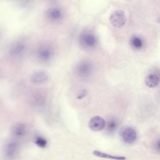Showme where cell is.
Returning <instances> with one entry per match:
<instances>
[{"instance_id":"cell-1","label":"cell","mask_w":160,"mask_h":160,"mask_svg":"<svg viewBox=\"0 0 160 160\" xmlns=\"http://www.w3.org/2000/svg\"><path fill=\"white\" fill-rule=\"evenodd\" d=\"M52 48L48 43L41 45L37 50V58L42 62H47L51 60L54 55V51Z\"/></svg>"},{"instance_id":"cell-2","label":"cell","mask_w":160,"mask_h":160,"mask_svg":"<svg viewBox=\"0 0 160 160\" xmlns=\"http://www.w3.org/2000/svg\"><path fill=\"white\" fill-rule=\"evenodd\" d=\"M109 20L111 24L114 27L118 28L121 27L125 23V15L122 10L115 11L111 15Z\"/></svg>"},{"instance_id":"cell-3","label":"cell","mask_w":160,"mask_h":160,"mask_svg":"<svg viewBox=\"0 0 160 160\" xmlns=\"http://www.w3.org/2000/svg\"><path fill=\"white\" fill-rule=\"evenodd\" d=\"M48 73L42 70H37L33 72L30 77L31 82L33 84L37 85L45 83L49 79Z\"/></svg>"},{"instance_id":"cell-4","label":"cell","mask_w":160,"mask_h":160,"mask_svg":"<svg viewBox=\"0 0 160 160\" xmlns=\"http://www.w3.org/2000/svg\"><path fill=\"white\" fill-rule=\"evenodd\" d=\"M105 125L104 120L101 117L98 116L92 117L88 123L89 128L94 131H97L102 129Z\"/></svg>"},{"instance_id":"cell-5","label":"cell","mask_w":160,"mask_h":160,"mask_svg":"<svg viewBox=\"0 0 160 160\" xmlns=\"http://www.w3.org/2000/svg\"><path fill=\"white\" fill-rule=\"evenodd\" d=\"M48 18L54 22H59L62 17V12L58 7H52L48 8L46 12Z\"/></svg>"},{"instance_id":"cell-6","label":"cell","mask_w":160,"mask_h":160,"mask_svg":"<svg viewBox=\"0 0 160 160\" xmlns=\"http://www.w3.org/2000/svg\"><path fill=\"white\" fill-rule=\"evenodd\" d=\"M122 136L123 140L128 143L134 142L137 137V134L135 130L131 127H127L123 131Z\"/></svg>"},{"instance_id":"cell-7","label":"cell","mask_w":160,"mask_h":160,"mask_svg":"<svg viewBox=\"0 0 160 160\" xmlns=\"http://www.w3.org/2000/svg\"><path fill=\"white\" fill-rule=\"evenodd\" d=\"M18 150L17 143L14 141H11L6 145L5 148V154L7 158H12L17 155Z\"/></svg>"},{"instance_id":"cell-8","label":"cell","mask_w":160,"mask_h":160,"mask_svg":"<svg viewBox=\"0 0 160 160\" xmlns=\"http://www.w3.org/2000/svg\"><path fill=\"white\" fill-rule=\"evenodd\" d=\"M159 78L158 76L154 74H149L146 77L145 82L146 86L150 88L157 86L159 83Z\"/></svg>"},{"instance_id":"cell-9","label":"cell","mask_w":160,"mask_h":160,"mask_svg":"<svg viewBox=\"0 0 160 160\" xmlns=\"http://www.w3.org/2000/svg\"><path fill=\"white\" fill-rule=\"evenodd\" d=\"M26 127L22 123L15 124L12 128V132L16 136L21 137L25 134L26 132Z\"/></svg>"},{"instance_id":"cell-10","label":"cell","mask_w":160,"mask_h":160,"mask_svg":"<svg viewBox=\"0 0 160 160\" xmlns=\"http://www.w3.org/2000/svg\"><path fill=\"white\" fill-rule=\"evenodd\" d=\"M118 125V122L117 119L113 118L109 119L106 124V129L107 131L112 133L116 130Z\"/></svg>"},{"instance_id":"cell-11","label":"cell","mask_w":160,"mask_h":160,"mask_svg":"<svg viewBox=\"0 0 160 160\" xmlns=\"http://www.w3.org/2000/svg\"><path fill=\"white\" fill-rule=\"evenodd\" d=\"M93 154L95 156L102 158H108L117 160H125L126 159V158L124 157L113 156L96 150L93 151Z\"/></svg>"},{"instance_id":"cell-12","label":"cell","mask_w":160,"mask_h":160,"mask_svg":"<svg viewBox=\"0 0 160 160\" xmlns=\"http://www.w3.org/2000/svg\"><path fill=\"white\" fill-rule=\"evenodd\" d=\"M24 48V45L22 43L16 44L11 49L10 51V54L13 56L18 55L22 52Z\"/></svg>"},{"instance_id":"cell-13","label":"cell","mask_w":160,"mask_h":160,"mask_svg":"<svg viewBox=\"0 0 160 160\" xmlns=\"http://www.w3.org/2000/svg\"><path fill=\"white\" fill-rule=\"evenodd\" d=\"M35 142L37 146L42 148H45L48 145L47 140L41 136L37 137L35 139Z\"/></svg>"},{"instance_id":"cell-14","label":"cell","mask_w":160,"mask_h":160,"mask_svg":"<svg viewBox=\"0 0 160 160\" xmlns=\"http://www.w3.org/2000/svg\"><path fill=\"white\" fill-rule=\"evenodd\" d=\"M84 40L86 44L89 47L93 46L95 42L94 37L91 35H87L84 37Z\"/></svg>"},{"instance_id":"cell-15","label":"cell","mask_w":160,"mask_h":160,"mask_svg":"<svg viewBox=\"0 0 160 160\" xmlns=\"http://www.w3.org/2000/svg\"><path fill=\"white\" fill-rule=\"evenodd\" d=\"M91 66L89 64L84 62L80 64L78 67L80 72L83 73L87 72L90 69Z\"/></svg>"},{"instance_id":"cell-16","label":"cell","mask_w":160,"mask_h":160,"mask_svg":"<svg viewBox=\"0 0 160 160\" xmlns=\"http://www.w3.org/2000/svg\"><path fill=\"white\" fill-rule=\"evenodd\" d=\"M132 43L133 46L137 48H140L142 45L141 40L138 38L134 37L132 40Z\"/></svg>"},{"instance_id":"cell-17","label":"cell","mask_w":160,"mask_h":160,"mask_svg":"<svg viewBox=\"0 0 160 160\" xmlns=\"http://www.w3.org/2000/svg\"><path fill=\"white\" fill-rule=\"evenodd\" d=\"M153 148L156 152L160 153V138L158 139L154 142Z\"/></svg>"},{"instance_id":"cell-18","label":"cell","mask_w":160,"mask_h":160,"mask_svg":"<svg viewBox=\"0 0 160 160\" xmlns=\"http://www.w3.org/2000/svg\"><path fill=\"white\" fill-rule=\"evenodd\" d=\"M86 91L83 90L78 95L77 98L79 99H81L85 97L86 95Z\"/></svg>"},{"instance_id":"cell-19","label":"cell","mask_w":160,"mask_h":160,"mask_svg":"<svg viewBox=\"0 0 160 160\" xmlns=\"http://www.w3.org/2000/svg\"><path fill=\"white\" fill-rule=\"evenodd\" d=\"M156 21L158 23H160V15L157 18Z\"/></svg>"}]
</instances>
